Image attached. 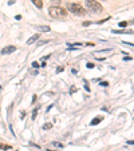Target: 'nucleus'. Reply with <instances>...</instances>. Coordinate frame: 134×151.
Returning a JSON list of instances; mask_svg holds the SVG:
<instances>
[{"instance_id":"1","label":"nucleus","mask_w":134,"mask_h":151,"mask_svg":"<svg viewBox=\"0 0 134 151\" xmlns=\"http://www.w3.org/2000/svg\"><path fill=\"white\" fill-rule=\"evenodd\" d=\"M48 12H50V15H51L52 18H55V19H63V18L67 16V11L59 6H51L50 10H48Z\"/></svg>"},{"instance_id":"2","label":"nucleus","mask_w":134,"mask_h":151,"mask_svg":"<svg viewBox=\"0 0 134 151\" xmlns=\"http://www.w3.org/2000/svg\"><path fill=\"white\" fill-rule=\"evenodd\" d=\"M67 10L70 11L71 13H74L75 16H85L86 15V10L78 3H68L67 4Z\"/></svg>"},{"instance_id":"3","label":"nucleus","mask_w":134,"mask_h":151,"mask_svg":"<svg viewBox=\"0 0 134 151\" xmlns=\"http://www.w3.org/2000/svg\"><path fill=\"white\" fill-rule=\"evenodd\" d=\"M86 1V8L89 11H91L93 13H101L102 12V6L98 0H85Z\"/></svg>"},{"instance_id":"4","label":"nucleus","mask_w":134,"mask_h":151,"mask_svg":"<svg viewBox=\"0 0 134 151\" xmlns=\"http://www.w3.org/2000/svg\"><path fill=\"white\" fill-rule=\"evenodd\" d=\"M15 50H16L15 46H7V47H4L3 50H1V55H8V54H11V52H13Z\"/></svg>"},{"instance_id":"5","label":"nucleus","mask_w":134,"mask_h":151,"mask_svg":"<svg viewBox=\"0 0 134 151\" xmlns=\"http://www.w3.org/2000/svg\"><path fill=\"white\" fill-rule=\"evenodd\" d=\"M39 36H40V34H35L34 36H31V38H30L28 40H27V44H32V43H35V41L39 39Z\"/></svg>"},{"instance_id":"6","label":"nucleus","mask_w":134,"mask_h":151,"mask_svg":"<svg viewBox=\"0 0 134 151\" xmlns=\"http://www.w3.org/2000/svg\"><path fill=\"white\" fill-rule=\"evenodd\" d=\"M35 28L38 29V31H43V32L50 31V27H47V25H35Z\"/></svg>"},{"instance_id":"7","label":"nucleus","mask_w":134,"mask_h":151,"mask_svg":"<svg viewBox=\"0 0 134 151\" xmlns=\"http://www.w3.org/2000/svg\"><path fill=\"white\" fill-rule=\"evenodd\" d=\"M102 119H103L102 117H97V118H94V119L91 120V123H90V124H91V126H95V124H98V123L102 122Z\"/></svg>"},{"instance_id":"8","label":"nucleus","mask_w":134,"mask_h":151,"mask_svg":"<svg viewBox=\"0 0 134 151\" xmlns=\"http://www.w3.org/2000/svg\"><path fill=\"white\" fill-rule=\"evenodd\" d=\"M38 8H43V0H31Z\"/></svg>"},{"instance_id":"9","label":"nucleus","mask_w":134,"mask_h":151,"mask_svg":"<svg viewBox=\"0 0 134 151\" xmlns=\"http://www.w3.org/2000/svg\"><path fill=\"white\" fill-rule=\"evenodd\" d=\"M52 127V123H46V124H43V130H50Z\"/></svg>"},{"instance_id":"10","label":"nucleus","mask_w":134,"mask_h":151,"mask_svg":"<svg viewBox=\"0 0 134 151\" xmlns=\"http://www.w3.org/2000/svg\"><path fill=\"white\" fill-rule=\"evenodd\" d=\"M0 148H3V150H10V148H11V146H8V145H3V143H0Z\"/></svg>"},{"instance_id":"11","label":"nucleus","mask_w":134,"mask_h":151,"mask_svg":"<svg viewBox=\"0 0 134 151\" xmlns=\"http://www.w3.org/2000/svg\"><path fill=\"white\" fill-rule=\"evenodd\" d=\"M128 24H129L128 22H121V23H119V27H121V28H125V27H126Z\"/></svg>"},{"instance_id":"12","label":"nucleus","mask_w":134,"mask_h":151,"mask_svg":"<svg viewBox=\"0 0 134 151\" xmlns=\"http://www.w3.org/2000/svg\"><path fill=\"white\" fill-rule=\"evenodd\" d=\"M38 110H39V107H36L35 110H34V114H32V119H35V118H36V114H38Z\"/></svg>"},{"instance_id":"13","label":"nucleus","mask_w":134,"mask_h":151,"mask_svg":"<svg viewBox=\"0 0 134 151\" xmlns=\"http://www.w3.org/2000/svg\"><path fill=\"white\" fill-rule=\"evenodd\" d=\"M52 145H54L55 147H63V145H62V143H58V142H54Z\"/></svg>"},{"instance_id":"14","label":"nucleus","mask_w":134,"mask_h":151,"mask_svg":"<svg viewBox=\"0 0 134 151\" xmlns=\"http://www.w3.org/2000/svg\"><path fill=\"white\" fill-rule=\"evenodd\" d=\"M63 70H64V67H58V68H56V72L59 74V72H62Z\"/></svg>"},{"instance_id":"15","label":"nucleus","mask_w":134,"mask_h":151,"mask_svg":"<svg viewBox=\"0 0 134 151\" xmlns=\"http://www.w3.org/2000/svg\"><path fill=\"white\" fill-rule=\"evenodd\" d=\"M32 67H34V68H38V67H39V64L36 63V62H34V63H32Z\"/></svg>"},{"instance_id":"16","label":"nucleus","mask_w":134,"mask_h":151,"mask_svg":"<svg viewBox=\"0 0 134 151\" xmlns=\"http://www.w3.org/2000/svg\"><path fill=\"white\" fill-rule=\"evenodd\" d=\"M87 68H94V64L93 63H87Z\"/></svg>"},{"instance_id":"17","label":"nucleus","mask_w":134,"mask_h":151,"mask_svg":"<svg viewBox=\"0 0 134 151\" xmlns=\"http://www.w3.org/2000/svg\"><path fill=\"white\" fill-rule=\"evenodd\" d=\"M101 86H103V87H106V86H109V82H102V83H101Z\"/></svg>"},{"instance_id":"18","label":"nucleus","mask_w":134,"mask_h":151,"mask_svg":"<svg viewBox=\"0 0 134 151\" xmlns=\"http://www.w3.org/2000/svg\"><path fill=\"white\" fill-rule=\"evenodd\" d=\"M89 24H90V22H85V23H83V27H87Z\"/></svg>"},{"instance_id":"19","label":"nucleus","mask_w":134,"mask_h":151,"mask_svg":"<svg viewBox=\"0 0 134 151\" xmlns=\"http://www.w3.org/2000/svg\"><path fill=\"white\" fill-rule=\"evenodd\" d=\"M15 19H16V20H20V19H22V16H20V15H16Z\"/></svg>"},{"instance_id":"20","label":"nucleus","mask_w":134,"mask_h":151,"mask_svg":"<svg viewBox=\"0 0 134 151\" xmlns=\"http://www.w3.org/2000/svg\"><path fill=\"white\" fill-rule=\"evenodd\" d=\"M129 143H130V145H134V140H129Z\"/></svg>"},{"instance_id":"21","label":"nucleus","mask_w":134,"mask_h":151,"mask_svg":"<svg viewBox=\"0 0 134 151\" xmlns=\"http://www.w3.org/2000/svg\"><path fill=\"white\" fill-rule=\"evenodd\" d=\"M101 1H105V0H101Z\"/></svg>"}]
</instances>
